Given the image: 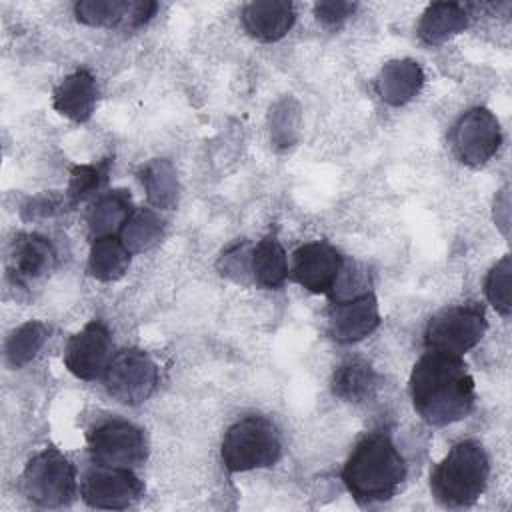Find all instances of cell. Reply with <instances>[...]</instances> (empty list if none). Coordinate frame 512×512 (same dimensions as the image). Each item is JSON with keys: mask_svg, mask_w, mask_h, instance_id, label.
I'll use <instances>...</instances> for the list:
<instances>
[{"mask_svg": "<svg viewBox=\"0 0 512 512\" xmlns=\"http://www.w3.org/2000/svg\"><path fill=\"white\" fill-rule=\"evenodd\" d=\"M344 256L326 240H312L292 254L290 276L312 294H328L344 266Z\"/></svg>", "mask_w": 512, "mask_h": 512, "instance_id": "7c38bea8", "label": "cell"}, {"mask_svg": "<svg viewBox=\"0 0 512 512\" xmlns=\"http://www.w3.org/2000/svg\"><path fill=\"white\" fill-rule=\"evenodd\" d=\"M86 440L88 454L94 464L136 468L148 458L144 430L124 418H110L96 424L88 432Z\"/></svg>", "mask_w": 512, "mask_h": 512, "instance_id": "52a82bcc", "label": "cell"}, {"mask_svg": "<svg viewBox=\"0 0 512 512\" xmlns=\"http://www.w3.org/2000/svg\"><path fill=\"white\" fill-rule=\"evenodd\" d=\"M468 26V12L456 2H434L430 4L418 22V36L428 46H438L452 36L464 32Z\"/></svg>", "mask_w": 512, "mask_h": 512, "instance_id": "7402d4cb", "label": "cell"}, {"mask_svg": "<svg viewBox=\"0 0 512 512\" xmlns=\"http://www.w3.org/2000/svg\"><path fill=\"white\" fill-rule=\"evenodd\" d=\"M110 160H102L96 164H78L70 170V182L66 188V202L70 208L84 202L88 196L98 192L108 180Z\"/></svg>", "mask_w": 512, "mask_h": 512, "instance_id": "4316f807", "label": "cell"}, {"mask_svg": "<svg viewBox=\"0 0 512 512\" xmlns=\"http://www.w3.org/2000/svg\"><path fill=\"white\" fill-rule=\"evenodd\" d=\"M450 142L456 158L470 166H484L502 144V130L496 116L482 106L466 110L450 132Z\"/></svg>", "mask_w": 512, "mask_h": 512, "instance_id": "9c48e42d", "label": "cell"}, {"mask_svg": "<svg viewBox=\"0 0 512 512\" xmlns=\"http://www.w3.org/2000/svg\"><path fill=\"white\" fill-rule=\"evenodd\" d=\"M380 388V376L376 370L360 360L352 358L342 362L332 374V394L344 402H368Z\"/></svg>", "mask_w": 512, "mask_h": 512, "instance_id": "44dd1931", "label": "cell"}, {"mask_svg": "<svg viewBox=\"0 0 512 512\" xmlns=\"http://www.w3.org/2000/svg\"><path fill=\"white\" fill-rule=\"evenodd\" d=\"M424 84V72L418 62L410 58L386 62L376 80L374 90L382 102L390 106H402L410 102Z\"/></svg>", "mask_w": 512, "mask_h": 512, "instance_id": "e0dca14e", "label": "cell"}, {"mask_svg": "<svg viewBox=\"0 0 512 512\" xmlns=\"http://www.w3.org/2000/svg\"><path fill=\"white\" fill-rule=\"evenodd\" d=\"M410 398L418 416L432 426L466 418L476 400L474 378L462 356L426 350L410 372Z\"/></svg>", "mask_w": 512, "mask_h": 512, "instance_id": "6da1fadb", "label": "cell"}, {"mask_svg": "<svg viewBox=\"0 0 512 512\" xmlns=\"http://www.w3.org/2000/svg\"><path fill=\"white\" fill-rule=\"evenodd\" d=\"M510 274H512V262L510 256H502L486 274L484 280V294L488 302L496 308L498 314L510 316L512 304H510Z\"/></svg>", "mask_w": 512, "mask_h": 512, "instance_id": "83f0119b", "label": "cell"}, {"mask_svg": "<svg viewBox=\"0 0 512 512\" xmlns=\"http://www.w3.org/2000/svg\"><path fill=\"white\" fill-rule=\"evenodd\" d=\"M132 252L124 246L120 236H104L92 240L88 256V272L100 282H114L128 272Z\"/></svg>", "mask_w": 512, "mask_h": 512, "instance_id": "603a6c76", "label": "cell"}, {"mask_svg": "<svg viewBox=\"0 0 512 512\" xmlns=\"http://www.w3.org/2000/svg\"><path fill=\"white\" fill-rule=\"evenodd\" d=\"M408 466L386 432L364 436L342 468V482L360 506L390 500L406 480Z\"/></svg>", "mask_w": 512, "mask_h": 512, "instance_id": "7a4b0ae2", "label": "cell"}, {"mask_svg": "<svg viewBox=\"0 0 512 512\" xmlns=\"http://www.w3.org/2000/svg\"><path fill=\"white\" fill-rule=\"evenodd\" d=\"M106 392L126 406L146 402L158 386V366L140 348L116 352L102 376Z\"/></svg>", "mask_w": 512, "mask_h": 512, "instance_id": "ba28073f", "label": "cell"}, {"mask_svg": "<svg viewBox=\"0 0 512 512\" xmlns=\"http://www.w3.org/2000/svg\"><path fill=\"white\" fill-rule=\"evenodd\" d=\"M164 234V222L152 208H138L130 214L126 224L120 230V240L124 246L136 254L152 248L160 242Z\"/></svg>", "mask_w": 512, "mask_h": 512, "instance_id": "d4e9b609", "label": "cell"}, {"mask_svg": "<svg viewBox=\"0 0 512 512\" xmlns=\"http://www.w3.org/2000/svg\"><path fill=\"white\" fill-rule=\"evenodd\" d=\"M96 98L98 88L94 76L86 68H78L58 84L52 96V106L74 122H86L96 108Z\"/></svg>", "mask_w": 512, "mask_h": 512, "instance_id": "ac0fdd59", "label": "cell"}, {"mask_svg": "<svg viewBox=\"0 0 512 512\" xmlns=\"http://www.w3.org/2000/svg\"><path fill=\"white\" fill-rule=\"evenodd\" d=\"M250 252H252V248L248 244H236V246L228 248L218 262L220 274L226 278H232L234 282H242V284L252 280Z\"/></svg>", "mask_w": 512, "mask_h": 512, "instance_id": "f1b7e54d", "label": "cell"}, {"mask_svg": "<svg viewBox=\"0 0 512 512\" xmlns=\"http://www.w3.org/2000/svg\"><path fill=\"white\" fill-rule=\"evenodd\" d=\"M356 10L354 2H342V0H328V2H318L314 6L316 20L324 26H340L346 18L352 16Z\"/></svg>", "mask_w": 512, "mask_h": 512, "instance_id": "f546056e", "label": "cell"}, {"mask_svg": "<svg viewBox=\"0 0 512 512\" xmlns=\"http://www.w3.org/2000/svg\"><path fill=\"white\" fill-rule=\"evenodd\" d=\"M296 12L292 2L258 0L242 10V24L246 32L260 42H276L294 26Z\"/></svg>", "mask_w": 512, "mask_h": 512, "instance_id": "2e32d148", "label": "cell"}, {"mask_svg": "<svg viewBox=\"0 0 512 512\" xmlns=\"http://www.w3.org/2000/svg\"><path fill=\"white\" fill-rule=\"evenodd\" d=\"M140 182L150 204L156 208H172L178 200L176 170L168 160H150L140 170Z\"/></svg>", "mask_w": 512, "mask_h": 512, "instance_id": "cb8c5ba5", "label": "cell"}, {"mask_svg": "<svg viewBox=\"0 0 512 512\" xmlns=\"http://www.w3.org/2000/svg\"><path fill=\"white\" fill-rule=\"evenodd\" d=\"M486 312L476 302L456 304L436 312L424 330L426 350H438L454 356L466 354L486 334Z\"/></svg>", "mask_w": 512, "mask_h": 512, "instance_id": "8992f818", "label": "cell"}, {"mask_svg": "<svg viewBox=\"0 0 512 512\" xmlns=\"http://www.w3.org/2000/svg\"><path fill=\"white\" fill-rule=\"evenodd\" d=\"M134 210L136 208L132 206V196L124 188H116L98 196V200L90 206L86 216V224L92 240L120 234L122 226L126 224V220Z\"/></svg>", "mask_w": 512, "mask_h": 512, "instance_id": "d6986e66", "label": "cell"}, {"mask_svg": "<svg viewBox=\"0 0 512 512\" xmlns=\"http://www.w3.org/2000/svg\"><path fill=\"white\" fill-rule=\"evenodd\" d=\"M46 338H48V328L38 320H30V322L18 326L8 336L6 346H4L8 364L14 368L28 364L40 352Z\"/></svg>", "mask_w": 512, "mask_h": 512, "instance_id": "484cf974", "label": "cell"}, {"mask_svg": "<svg viewBox=\"0 0 512 512\" xmlns=\"http://www.w3.org/2000/svg\"><path fill=\"white\" fill-rule=\"evenodd\" d=\"M380 308L372 292L348 300L330 302L326 312V332L340 344L360 342L380 326Z\"/></svg>", "mask_w": 512, "mask_h": 512, "instance_id": "4fadbf2b", "label": "cell"}, {"mask_svg": "<svg viewBox=\"0 0 512 512\" xmlns=\"http://www.w3.org/2000/svg\"><path fill=\"white\" fill-rule=\"evenodd\" d=\"M158 4L148 0H82L74 4L76 20L96 28H140Z\"/></svg>", "mask_w": 512, "mask_h": 512, "instance_id": "9a60e30c", "label": "cell"}, {"mask_svg": "<svg viewBox=\"0 0 512 512\" xmlns=\"http://www.w3.org/2000/svg\"><path fill=\"white\" fill-rule=\"evenodd\" d=\"M220 458L228 472L270 468L282 458V436L270 418L244 416L224 432Z\"/></svg>", "mask_w": 512, "mask_h": 512, "instance_id": "277c9868", "label": "cell"}, {"mask_svg": "<svg viewBox=\"0 0 512 512\" xmlns=\"http://www.w3.org/2000/svg\"><path fill=\"white\" fill-rule=\"evenodd\" d=\"M490 460L476 440L454 444L430 472V492L446 508L472 506L486 490Z\"/></svg>", "mask_w": 512, "mask_h": 512, "instance_id": "3957f363", "label": "cell"}, {"mask_svg": "<svg viewBox=\"0 0 512 512\" xmlns=\"http://www.w3.org/2000/svg\"><path fill=\"white\" fill-rule=\"evenodd\" d=\"M144 494L142 480L132 468L94 464L82 474L80 496L90 508L124 510Z\"/></svg>", "mask_w": 512, "mask_h": 512, "instance_id": "30bf717a", "label": "cell"}, {"mask_svg": "<svg viewBox=\"0 0 512 512\" xmlns=\"http://www.w3.org/2000/svg\"><path fill=\"white\" fill-rule=\"evenodd\" d=\"M76 468L56 448L34 454L22 470L20 490L28 502L40 508H64L76 496Z\"/></svg>", "mask_w": 512, "mask_h": 512, "instance_id": "5b68a950", "label": "cell"}, {"mask_svg": "<svg viewBox=\"0 0 512 512\" xmlns=\"http://www.w3.org/2000/svg\"><path fill=\"white\" fill-rule=\"evenodd\" d=\"M112 356V336L100 320H92L80 332L72 334L64 348V364L80 380L102 378Z\"/></svg>", "mask_w": 512, "mask_h": 512, "instance_id": "8fae6325", "label": "cell"}, {"mask_svg": "<svg viewBox=\"0 0 512 512\" xmlns=\"http://www.w3.org/2000/svg\"><path fill=\"white\" fill-rule=\"evenodd\" d=\"M252 282L266 290H278L286 282L290 268L286 252L276 234H266L250 252Z\"/></svg>", "mask_w": 512, "mask_h": 512, "instance_id": "ffe728a7", "label": "cell"}, {"mask_svg": "<svg viewBox=\"0 0 512 512\" xmlns=\"http://www.w3.org/2000/svg\"><path fill=\"white\" fill-rule=\"evenodd\" d=\"M56 266L52 242L38 232L14 236L8 250V276L18 286H30L46 278Z\"/></svg>", "mask_w": 512, "mask_h": 512, "instance_id": "5bb4252c", "label": "cell"}]
</instances>
